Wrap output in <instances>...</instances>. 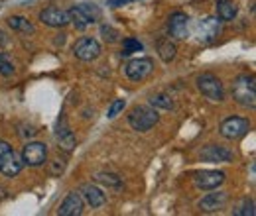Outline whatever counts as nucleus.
I'll use <instances>...</instances> for the list:
<instances>
[{"label": "nucleus", "instance_id": "obj_1", "mask_svg": "<svg viewBox=\"0 0 256 216\" xmlns=\"http://www.w3.org/2000/svg\"><path fill=\"white\" fill-rule=\"evenodd\" d=\"M232 98L244 106L254 108L256 106V81L252 75H240L232 83Z\"/></svg>", "mask_w": 256, "mask_h": 216}, {"label": "nucleus", "instance_id": "obj_2", "mask_svg": "<svg viewBox=\"0 0 256 216\" xmlns=\"http://www.w3.org/2000/svg\"><path fill=\"white\" fill-rule=\"evenodd\" d=\"M160 120V114L154 106H136L128 114V124L136 132H148Z\"/></svg>", "mask_w": 256, "mask_h": 216}, {"label": "nucleus", "instance_id": "obj_3", "mask_svg": "<svg viewBox=\"0 0 256 216\" xmlns=\"http://www.w3.org/2000/svg\"><path fill=\"white\" fill-rule=\"evenodd\" d=\"M197 89L201 91V94H205L209 100H223L224 98V91L221 81L213 75V73H203L197 77Z\"/></svg>", "mask_w": 256, "mask_h": 216}, {"label": "nucleus", "instance_id": "obj_4", "mask_svg": "<svg viewBox=\"0 0 256 216\" xmlns=\"http://www.w3.org/2000/svg\"><path fill=\"white\" fill-rule=\"evenodd\" d=\"M73 53L81 61H95L100 55V43L93 37H81L73 45Z\"/></svg>", "mask_w": 256, "mask_h": 216}, {"label": "nucleus", "instance_id": "obj_5", "mask_svg": "<svg viewBox=\"0 0 256 216\" xmlns=\"http://www.w3.org/2000/svg\"><path fill=\"white\" fill-rule=\"evenodd\" d=\"M248 130H250V122H248L246 118H238V116H232V118L223 120L221 128H219L221 136L226 138V140H238V138H242Z\"/></svg>", "mask_w": 256, "mask_h": 216}, {"label": "nucleus", "instance_id": "obj_6", "mask_svg": "<svg viewBox=\"0 0 256 216\" xmlns=\"http://www.w3.org/2000/svg\"><path fill=\"white\" fill-rule=\"evenodd\" d=\"M126 77L130 81H144L152 71H154V61L148 57H140V59H132L124 67Z\"/></svg>", "mask_w": 256, "mask_h": 216}, {"label": "nucleus", "instance_id": "obj_7", "mask_svg": "<svg viewBox=\"0 0 256 216\" xmlns=\"http://www.w3.org/2000/svg\"><path fill=\"white\" fill-rule=\"evenodd\" d=\"M48 159V148L46 144L42 142H30L24 146V152H22V161L30 167H38L42 165L44 161Z\"/></svg>", "mask_w": 256, "mask_h": 216}, {"label": "nucleus", "instance_id": "obj_8", "mask_svg": "<svg viewBox=\"0 0 256 216\" xmlns=\"http://www.w3.org/2000/svg\"><path fill=\"white\" fill-rule=\"evenodd\" d=\"M40 20L46 24V26H52V28H64L69 24V12H65L58 6H48L46 10L40 12Z\"/></svg>", "mask_w": 256, "mask_h": 216}, {"label": "nucleus", "instance_id": "obj_9", "mask_svg": "<svg viewBox=\"0 0 256 216\" xmlns=\"http://www.w3.org/2000/svg\"><path fill=\"white\" fill-rule=\"evenodd\" d=\"M22 165L24 161L12 152V148L0 155V173H4L6 177H16L22 171Z\"/></svg>", "mask_w": 256, "mask_h": 216}, {"label": "nucleus", "instance_id": "obj_10", "mask_svg": "<svg viewBox=\"0 0 256 216\" xmlns=\"http://www.w3.org/2000/svg\"><path fill=\"white\" fill-rule=\"evenodd\" d=\"M224 173L223 171H199L195 175V185L201 191H213L219 185H223Z\"/></svg>", "mask_w": 256, "mask_h": 216}, {"label": "nucleus", "instance_id": "obj_11", "mask_svg": "<svg viewBox=\"0 0 256 216\" xmlns=\"http://www.w3.org/2000/svg\"><path fill=\"white\" fill-rule=\"evenodd\" d=\"M201 159L207 163H228L234 159V154L221 146H205L201 150Z\"/></svg>", "mask_w": 256, "mask_h": 216}, {"label": "nucleus", "instance_id": "obj_12", "mask_svg": "<svg viewBox=\"0 0 256 216\" xmlns=\"http://www.w3.org/2000/svg\"><path fill=\"white\" fill-rule=\"evenodd\" d=\"M188 22L190 18L184 14V12H174L170 16V22H168V31L172 37L176 39H184L188 37Z\"/></svg>", "mask_w": 256, "mask_h": 216}, {"label": "nucleus", "instance_id": "obj_13", "mask_svg": "<svg viewBox=\"0 0 256 216\" xmlns=\"http://www.w3.org/2000/svg\"><path fill=\"white\" fill-rule=\"evenodd\" d=\"M83 213V199H81V195L79 193H69L67 197H65V201L62 203V207H60V216H79Z\"/></svg>", "mask_w": 256, "mask_h": 216}, {"label": "nucleus", "instance_id": "obj_14", "mask_svg": "<svg viewBox=\"0 0 256 216\" xmlns=\"http://www.w3.org/2000/svg\"><path fill=\"white\" fill-rule=\"evenodd\" d=\"M197 31H199V39H203V41H213V39H217V35L221 33V20H217V18H205V20H201V24L197 26Z\"/></svg>", "mask_w": 256, "mask_h": 216}, {"label": "nucleus", "instance_id": "obj_15", "mask_svg": "<svg viewBox=\"0 0 256 216\" xmlns=\"http://www.w3.org/2000/svg\"><path fill=\"white\" fill-rule=\"evenodd\" d=\"M226 193L224 191H219V193H209L205 199L199 201V209L203 213H215V211H221L226 203Z\"/></svg>", "mask_w": 256, "mask_h": 216}, {"label": "nucleus", "instance_id": "obj_16", "mask_svg": "<svg viewBox=\"0 0 256 216\" xmlns=\"http://www.w3.org/2000/svg\"><path fill=\"white\" fill-rule=\"evenodd\" d=\"M81 193H83L85 201L91 205V209H100V207L106 203V197H104V193H102L100 189H96L95 185H83Z\"/></svg>", "mask_w": 256, "mask_h": 216}, {"label": "nucleus", "instance_id": "obj_17", "mask_svg": "<svg viewBox=\"0 0 256 216\" xmlns=\"http://www.w3.org/2000/svg\"><path fill=\"white\" fill-rule=\"evenodd\" d=\"M58 140H60V148L64 152H71L75 148V136L73 132L67 128L65 120H62V126H58Z\"/></svg>", "mask_w": 256, "mask_h": 216}, {"label": "nucleus", "instance_id": "obj_18", "mask_svg": "<svg viewBox=\"0 0 256 216\" xmlns=\"http://www.w3.org/2000/svg\"><path fill=\"white\" fill-rule=\"evenodd\" d=\"M217 16L223 22H230L236 16V4L232 0H219L217 2Z\"/></svg>", "mask_w": 256, "mask_h": 216}, {"label": "nucleus", "instance_id": "obj_19", "mask_svg": "<svg viewBox=\"0 0 256 216\" xmlns=\"http://www.w3.org/2000/svg\"><path fill=\"white\" fill-rule=\"evenodd\" d=\"M69 22H73L77 30H85L87 26H91V24H93V22L85 16V12H83L79 6H73V8L69 10Z\"/></svg>", "mask_w": 256, "mask_h": 216}, {"label": "nucleus", "instance_id": "obj_20", "mask_svg": "<svg viewBox=\"0 0 256 216\" xmlns=\"http://www.w3.org/2000/svg\"><path fill=\"white\" fill-rule=\"evenodd\" d=\"M158 55H160L162 61L170 63L176 57V45L170 39H160L158 41Z\"/></svg>", "mask_w": 256, "mask_h": 216}, {"label": "nucleus", "instance_id": "obj_21", "mask_svg": "<svg viewBox=\"0 0 256 216\" xmlns=\"http://www.w3.org/2000/svg\"><path fill=\"white\" fill-rule=\"evenodd\" d=\"M8 26L16 31L34 33V26L28 22V18H24V16H10V18H8Z\"/></svg>", "mask_w": 256, "mask_h": 216}, {"label": "nucleus", "instance_id": "obj_22", "mask_svg": "<svg viewBox=\"0 0 256 216\" xmlns=\"http://www.w3.org/2000/svg\"><path fill=\"white\" fill-rule=\"evenodd\" d=\"M232 215L234 216H254L256 211H254V201H250V199H244L234 211H232Z\"/></svg>", "mask_w": 256, "mask_h": 216}, {"label": "nucleus", "instance_id": "obj_23", "mask_svg": "<svg viewBox=\"0 0 256 216\" xmlns=\"http://www.w3.org/2000/svg\"><path fill=\"white\" fill-rule=\"evenodd\" d=\"M150 106L170 110V108H174V102H172V98H170V96H166V94H156V96H152V98H150Z\"/></svg>", "mask_w": 256, "mask_h": 216}, {"label": "nucleus", "instance_id": "obj_24", "mask_svg": "<svg viewBox=\"0 0 256 216\" xmlns=\"http://www.w3.org/2000/svg\"><path fill=\"white\" fill-rule=\"evenodd\" d=\"M95 179L106 187H120V177L114 173H98Z\"/></svg>", "mask_w": 256, "mask_h": 216}, {"label": "nucleus", "instance_id": "obj_25", "mask_svg": "<svg viewBox=\"0 0 256 216\" xmlns=\"http://www.w3.org/2000/svg\"><path fill=\"white\" fill-rule=\"evenodd\" d=\"M142 49V43L138 41V39H132V37H128L122 41V53L124 55H130V53H134V51H140Z\"/></svg>", "mask_w": 256, "mask_h": 216}, {"label": "nucleus", "instance_id": "obj_26", "mask_svg": "<svg viewBox=\"0 0 256 216\" xmlns=\"http://www.w3.org/2000/svg\"><path fill=\"white\" fill-rule=\"evenodd\" d=\"M0 73H2L4 77H10V75L14 73V65H12L10 57H8L6 53H0Z\"/></svg>", "mask_w": 256, "mask_h": 216}, {"label": "nucleus", "instance_id": "obj_27", "mask_svg": "<svg viewBox=\"0 0 256 216\" xmlns=\"http://www.w3.org/2000/svg\"><path fill=\"white\" fill-rule=\"evenodd\" d=\"M124 106H126V102L122 100V98H118V100H114L112 104H110V108H108V118H116L122 110H124Z\"/></svg>", "mask_w": 256, "mask_h": 216}, {"label": "nucleus", "instance_id": "obj_28", "mask_svg": "<svg viewBox=\"0 0 256 216\" xmlns=\"http://www.w3.org/2000/svg\"><path fill=\"white\" fill-rule=\"evenodd\" d=\"M100 33H102V37L106 39V41H110V43H114V41H118V31L114 30V28H110V26H102L100 28Z\"/></svg>", "mask_w": 256, "mask_h": 216}, {"label": "nucleus", "instance_id": "obj_29", "mask_svg": "<svg viewBox=\"0 0 256 216\" xmlns=\"http://www.w3.org/2000/svg\"><path fill=\"white\" fill-rule=\"evenodd\" d=\"M50 173H52V175H56V177H60V175L64 173V163H60V161L52 163V169H50Z\"/></svg>", "mask_w": 256, "mask_h": 216}, {"label": "nucleus", "instance_id": "obj_30", "mask_svg": "<svg viewBox=\"0 0 256 216\" xmlns=\"http://www.w3.org/2000/svg\"><path fill=\"white\" fill-rule=\"evenodd\" d=\"M4 197H6V189H2V187H0V201H2Z\"/></svg>", "mask_w": 256, "mask_h": 216}, {"label": "nucleus", "instance_id": "obj_31", "mask_svg": "<svg viewBox=\"0 0 256 216\" xmlns=\"http://www.w3.org/2000/svg\"><path fill=\"white\" fill-rule=\"evenodd\" d=\"M116 2H120V4H126L128 0H112V6H114V4H116ZM120 4H118V6H120Z\"/></svg>", "mask_w": 256, "mask_h": 216}]
</instances>
